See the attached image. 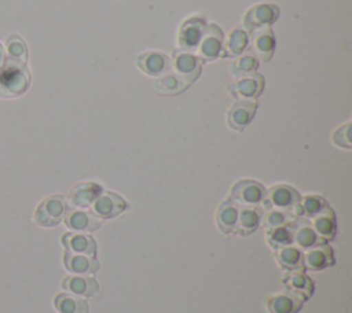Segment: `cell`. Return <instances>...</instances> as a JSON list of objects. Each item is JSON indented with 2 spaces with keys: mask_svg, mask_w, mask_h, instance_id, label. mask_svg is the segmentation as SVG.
I'll return each mask as SVG.
<instances>
[{
  "mask_svg": "<svg viewBox=\"0 0 352 313\" xmlns=\"http://www.w3.org/2000/svg\"><path fill=\"white\" fill-rule=\"evenodd\" d=\"M32 82V73L26 63L6 58L0 67V97L14 99L23 95Z\"/></svg>",
  "mask_w": 352,
  "mask_h": 313,
  "instance_id": "cell-1",
  "label": "cell"
},
{
  "mask_svg": "<svg viewBox=\"0 0 352 313\" xmlns=\"http://www.w3.org/2000/svg\"><path fill=\"white\" fill-rule=\"evenodd\" d=\"M69 206L66 198L62 195H50L44 198L36 207L33 213V220L37 225L44 228L56 227L63 221Z\"/></svg>",
  "mask_w": 352,
  "mask_h": 313,
  "instance_id": "cell-2",
  "label": "cell"
},
{
  "mask_svg": "<svg viewBox=\"0 0 352 313\" xmlns=\"http://www.w3.org/2000/svg\"><path fill=\"white\" fill-rule=\"evenodd\" d=\"M202 65L204 62L191 51H184L180 48L172 51L170 70L188 85L199 78Z\"/></svg>",
  "mask_w": 352,
  "mask_h": 313,
  "instance_id": "cell-3",
  "label": "cell"
},
{
  "mask_svg": "<svg viewBox=\"0 0 352 313\" xmlns=\"http://www.w3.org/2000/svg\"><path fill=\"white\" fill-rule=\"evenodd\" d=\"M300 194L290 185L276 184L265 189V198L261 203L263 209H280L292 211L297 217V206L300 202Z\"/></svg>",
  "mask_w": 352,
  "mask_h": 313,
  "instance_id": "cell-4",
  "label": "cell"
},
{
  "mask_svg": "<svg viewBox=\"0 0 352 313\" xmlns=\"http://www.w3.org/2000/svg\"><path fill=\"white\" fill-rule=\"evenodd\" d=\"M194 54L204 63L224 56V33L216 23H206L204 36Z\"/></svg>",
  "mask_w": 352,
  "mask_h": 313,
  "instance_id": "cell-5",
  "label": "cell"
},
{
  "mask_svg": "<svg viewBox=\"0 0 352 313\" xmlns=\"http://www.w3.org/2000/svg\"><path fill=\"white\" fill-rule=\"evenodd\" d=\"M275 34L271 27H258L249 32L248 52H250L258 62L268 63L275 52Z\"/></svg>",
  "mask_w": 352,
  "mask_h": 313,
  "instance_id": "cell-6",
  "label": "cell"
},
{
  "mask_svg": "<svg viewBox=\"0 0 352 313\" xmlns=\"http://www.w3.org/2000/svg\"><path fill=\"white\" fill-rule=\"evenodd\" d=\"M265 198V188L256 180H238L230 191V199L238 206H261Z\"/></svg>",
  "mask_w": 352,
  "mask_h": 313,
  "instance_id": "cell-7",
  "label": "cell"
},
{
  "mask_svg": "<svg viewBox=\"0 0 352 313\" xmlns=\"http://www.w3.org/2000/svg\"><path fill=\"white\" fill-rule=\"evenodd\" d=\"M264 77L260 73H252L246 77L235 78L228 84L227 91L235 100H256L264 91Z\"/></svg>",
  "mask_w": 352,
  "mask_h": 313,
  "instance_id": "cell-8",
  "label": "cell"
},
{
  "mask_svg": "<svg viewBox=\"0 0 352 313\" xmlns=\"http://www.w3.org/2000/svg\"><path fill=\"white\" fill-rule=\"evenodd\" d=\"M279 7L272 3H258L252 5L245 16L243 26L250 32L258 27H271L279 18Z\"/></svg>",
  "mask_w": 352,
  "mask_h": 313,
  "instance_id": "cell-9",
  "label": "cell"
},
{
  "mask_svg": "<svg viewBox=\"0 0 352 313\" xmlns=\"http://www.w3.org/2000/svg\"><path fill=\"white\" fill-rule=\"evenodd\" d=\"M206 19L204 16H190L180 25L179 33H177V44L180 49L195 52L205 27H206Z\"/></svg>",
  "mask_w": 352,
  "mask_h": 313,
  "instance_id": "cell-10",
  "label": "cell"
},
{
  "mask_svg": "<svg viewBox=\"0 0 352 313\" xmlns=\"http://www.w3.org/2000/svg\"><path fill=\"white\" fill-rule=\"evenodd\" d=\"M126 209V200L111 191H102L91 205V211L100 220L114 218L124 213Z\"/></svg>",
  "mask_w": 352,
  "mask_h": 313,
  "instance_id": "cell-11",
  "label": "cell"
},
{
  "mask_svg": "<svg viewBox=\"0 0 352 313\" xmlns=\"http://www.w3.org/2000/svg\"><path fill=\"white\" fill-rule=\"evenodd\" d=\"M136 66L148 77H160L170 70V58L161 51H146L138 55Z\"/></svg>",
  "mask_w": 352,
  "mask_h": 313,
  "instance_id": "cell-12",
  "label": "cell"
},
{
  "mask_svg": "<svg viewBox=\"0 0 352 313\" xmlns=\"http://www.w3.org/2000/svg\"><path fill=\"white\" fill-rule=\"evenodd\" d=\"M257 103L254 100H235L227 111V125L234 130H243L254 118Z\"/></svg>",
  "mask_w": 352,
  "mask_h": 313,
  "instance_id": "cell-13",
  "label": "cell"
},
{
  "mask_svg": "<svg viewBox=\"0 0 352 313\" xmlns=\"http://www.w3.org/2000/svg\"><path fill=\"white\" fill-rule=\"evenodd\" d=\"M65 225L76 232H95L100 228L102 220L85 209L69 207L63 218Z\"/></svg>",
  "mask_w": 352,
  "mask_h": 313,
  "instance_id": "cell-14",
  "label": "cell"
},
{
  "mask_svg": "<svg viewBox=\"0 0 352 313\" xmlns=\"http://www.w3.org/2000/svg\"><path fill=\"white\" fill-rule=\"evenodd\" d=\"M102 191L103 188L92 181L76 184L66 196L67 206L73 209H88Z\"/></svg>",
  "mask_w": 352,
  "mask_h": 313,
  "instance_id": "cell-15",
  "label": "cell"
},
{
  "mask_svg": "<svg viewBox=\"0 0 352 313\" xmlns=\"http://www.w3.org/2000/svg\"><path fill=\"white\" fill-rule=\"evenodd\" d=\"M62 288L77 297H95L99 292V284L89 275H69L62 280Z\"/></svg>",
  "mask_w": 352,
  "mask_h": 313,
  "instance_id": "cell-16",
  "label": "cell"
},
{
  "mask_svg": "<svg viewBox=\"0 0 352 313\" xmlns=\"http://www.w3.org/2000/svg\"><path fill=\"white\" fill-rule=\"evenodd\" d=\"M334 264L333 250L330 246L320 243L302 253V265L308 270H323Z\"/></svg>",
  "mask_w": 352,
  "mask_h": 313,
  "instance_id": "cell-17",
  "label": "cell"
},
{
  "mask_svg": "<svg viewBox=\"0 0 352 313\" xmlns=\"http://www.w3.org/2000/svg\"><path fill=\"white\" fill-rule=\"evenodd\" d=\"M66 251L77 253V254H87L91 257H96L98 246L95 239L82 232H67L60 239Z\"/></svg>",
  "mask_w": 352,
  "mask_h": 313,
  "instance_id": "cell-18",
  "label": "cell"
},
{
  "mask_svg": "<svg viewBox=\"0 0 352 313\" xmlns=\"http://www.w3.org/2000/svg\"><path fill=\"white\" fill-rule=\"evenodd\" d=\"M63 265L69 272L74 275H95L100 268L96 257L70 253L66 250L63 253Z\"/></svg>",
  "mask_w": 352,
  "mask_h": 313,
  "instance_id": "cell-19",
  "label": "cell"
},
{
  "mask_svg": "<svg viewBox=\"0 0 352 313\" xmlns=\"http://www.w3.org/2000/svg\"><path fill=\"white\" fill-rule=\"evenodd\" d=\"M263 209L260 206H239L238 220L234 233L239 236H249L261 224Z\"/></svg>",
  "mask_w": 352,
  "mask_h": 313,
  "instance_id": "cell-20",
  "label": "cell"
},
{
  "mask_svg": "<svg viewBox=\"0 0 352 313\" xmlns=\"http://www.w3.org/2000/svg\"><path fill=\"white\" fill-rule=\"evenodd\" d=\"M188 86L190 85L186 81H183L180 77H177L172 70L154 78L151 84L154 93L160 96H176L187 91Z\"/></svg>",
  "mask_w": 352,
  "mask_h": 313,
  "instance_id": "cell-21",
  "label": "cell"
},
{
  "mask_svg": "<svg viewBox=\"0 0 352 313\" xmlns=\"http://www.w3.org/2000/svg\"><path fill=\"white\" fill-rule=\"evenodd\" d=\"M282 284L287 292L301 298L302 301L309 298L314 292V283L307 275H304V272H286L282 277Z\"/></svg>",
  "mask_w": 352,
  "mask_h": 313,
  "instance_id": "cell-22",
  "label": "cell"
},
{
  "mask_svg": "<svg viewBox=\"0 0 352 313\" xmlns=\"http://www.w3.org/2000/svg\"><path fill=\"white\" fill-rule=\"evenodd\" d=\"M301 305L302 299L287 291L272 294L265 301L270 313H297L301 309Z\"/></svg>",
  "mask_w": 352,
  "mask_h": 313,
  "instance_id": "cell-23",
  "label": "cell"
},
{
  "mask_svg": "<svg viewBox=\"0 0 352 313\" xmlns=\"http://www.w3.org/2000/svg\"><path fill=\"white\" fill-rule=\"evenodd\" d=\"M238 213H239V206L235 202H232L230 198L223 203H220L214 217L217 229L224 235L234 233L236 220H238Z\"/></svg>",
  "mask_w": 352,
  "mask_h": 313,
  "instance_id": "cell-24",
  "label": "cell"
},
{
  "mask_svg": "<svg viewBox=\"0 0 352 313\" xmlns=\"http://www.w3.org/2000/svg\"><path fill=\"white\" fill-rule=\"evenodd\" d=\"M249 30L245 26H236L224 38V58H236L248 51Z\"/></svg>",
  "mask_w": 352,
  "mask_h": 313,
  "instance_id": "cell-25",
  "label": "cell"
},
{
  "mask_svg": "<svg viewBox=\"0 0 352 313\" xmlns=\"http://www.w3.org/2000/svg\"><path fill=\"white\" fill-rule=\"evenodd\" d=\"M311 227L323 242L331 240L337 233V220L334 211L330 207L324 209L322 213L311 218Z\"/></svg>",
  "mask_w": 352,
  "mask_h": 313,
  "instance_id": "cell-26",
  "label": "cell"
},
{
  "mask_svg": "<svg viewBox=\"0 0 352 313\" xmlns=\"http://www.w3.org/2000/svg\"><path fill=\"white\" fill-rule=\"evenodd\" d=\"M275 258L278 265L286 272H302V251L294 244H289L275 250Z\"/></svg>",
  "mask_w": 352,
  "mask_h": 313,
  "instance_id": "cell-27",
  "label": "cell"
},
{
  "mask_svg": "<svg viewBox=\"0 0 352 313\" xmlns=\"http://www.w3.org/2000/svg\"><path fill=\"white\" fill-rule=\"evenodd\" d=\"M320 243H324L312 229L311 224L301 221L293 224V244L300 250H308L311 247H315Z\"/></svg>",
  "mask_w": 352,
  "mask_h": 313,
  "instance_id": "cell-28",
  "label": "cell"
},
{
  "mask_svg": "<svg viewBox=\"0 0 352 313\" xmlns=\"http://www.w3.org/2000/svg\"><path fill=\"white\" fill-rule=\"evenodd\" d=\"M54 306L58 313H89L87 301L70 292H59L54 298Z\"/></svg>",
  "mask_w": 352,
  "mask_h": 313,
  "instance_id": "cell-29",
  "label": "cell"
},
{
  "mask_svg": "<svg viewBox=\"0 0 352 313\" xmlns=\"http://www.w3.org/2000/svg\"><path fill=\"white\" fill-rule=\"evenodd\" d=\"M4 51L6 56L11 60L19 62V63H28L29 59V51L25 40L19 34H8L4 43Z\"/></svg>",
  "mask_w": 352,
  "mask_h": 313,
  "instance_id": "cell-30",
  "label": "cell"
},
{
  "mask_svg": "<svg viewBox=\"0 0 352 313\" xmlns=\"http://www.w3.org/2000/svg\"><path fill=\"white\" fill-rule=\"evenodd\" d=\"M293 224L265 229V240L274 251L280 247L293 244Z\"/></svg>",
  "mask_w": 352,
  "mask_h": 313,
  "instance_id": "cell-31",
  "label": "cell"
},
{
  "mask_svg": "<svg viewBox=\"0 0 352 313\" xmlns=\"http://www.w3.org/2000/svg\"><path fill=\"white\" fill-rule=\"evenodd\" d=\"M327 207H329V205L322 196L314 195V194L305 195V196L300 198V202L297 206V217L302 216V217L311 220L312 217L318 216Z\"/></svg>",
  "mask_w": 352,
  "mask_h": 313,
  "instance_id": "cell-32",
  "label": "cell"
},
{
  "mask_svg": "<svg viewBox=\"0 0 352 313\" xmlns=\"http://www.w3.org/2000/svg\"><path fill=\"white\" fill-rule=\"evenodd\" d=\"M257 69H258V60L248 51L236 56V59L230 66V71L235 78L246 77L252 73H256Z\"/></svg>",
  "mask_w": 352,
  "mask_h": 313,
  "instance_id": "cell-33",
  "label": "cell"
},
{
  "mask_svg": "<svg viewBox=\"0 0 352 313\" xmlns=\"http://www.w3.org/2000/svg\"><path fill=\"white\" fill-rule=\"evenodd\" d=\"M296 220H297V217L292 211L280 210V209H265L263 211V218H261L265 229L290 225Z\"/></svg>",
  "mask_w": 352,
  "mask_h": 313,
  "instance_id": "cell-34",
  "label": "cell"
},
{
  "mask_svg": "<svg viewBox=\"0 0 352 313\" xmlns=\"http://www.w3.org/2000/svg\"><path fill=\"white\" fill-rule=\"evenodd\" d=\"M331 141L334 146L345 150L352 148V124L346 122L341 126H338L331 136Z\"/></svg>",
  "mask_w": 352,
  "mask_h": 313,
  "instance_id": "cell-35",
  "label": "cell"
},
{
  "mask_svg": "<svg viewBox=\"0 0 352 313\" xmlns=\"http://www.w3.org/2000/svg\"><path fill=\"white\" fill-rule=\"evenodd\" d=\"M6 51H4V45L0 43V67L3 66V63L6 62Z\"/></svg>",
  "mask_w": 352,
  "mask_h": 313,
  "instance_id": "cell-36",
  "label": "cell"
}]
</instances>
